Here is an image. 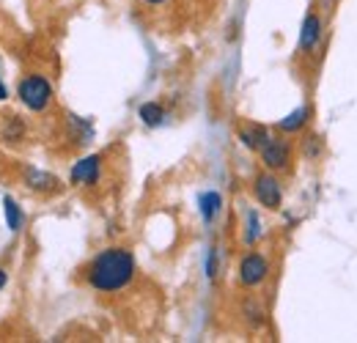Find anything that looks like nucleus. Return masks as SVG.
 I'll list each match as a JSON object with an SVG mask.
<instances>
[{
	"instance_id": "obj_1",
	"label": "nucleus",
	"mask_w": 357,
	"mask_h": 343,
	"mask_svg": "<svg viewBox=\"0 0 357 343\" xmlns=\"http://www.w3.org/2000/svg\"><path fill=\"white\" fill-rule=\"evenodd\" d=\"M135 277V258L124 247H107L93 258L86 269V280L91 289L113 294L132 283Z\"/></svg>"
},
{
	"instance_id": "obj_2",
	"label": "nucleus",
	"mask_w": 357,
	"mask_h": 343,
	"mask_svg": "<svg viewBox=\"0 0 357 343\" xmlns=\"http://www.w3.org/2000/svg\"><path fill=\"white\" fill-rule=\"evenodd\" d=\"M17 96H20V102L28 110L42 113L47 105L52 102V86L42 75H28V77H22V83L17 88Z\"/></svg>"
},
{
	"instance_id": "obj_3",
	"label": "nucleus",
	"mask_w": 357,
	"mask_h": 343,
	"mask_svg": "<svg viewBox=\"0 0 357 343\" xmlns=\"http://www.w3.org/2000/svg\"><path fill=\"white\" fill-rule=\"evenodd\" d=\"M259 154H261V162L267 165L269 171H286L291 165V143L278 137V135H267L264 137Z\"/></svg>"
},
{
	"instance_id": "obj_4",
	"label": "nucleus",
	"mask_w": 357,
	"mask_h": 343,
	"mask_svg": "<svg viewBox=\"0 0 357 343\" xmlns=\"http://www.w3.org/2000/svg\"><path fill=\"white\" fill-rule=\"evenodd\" d=\"M253 195L261 206L267 209H280L283 204V190H280V181L272 176V173H259L253 178Z\"/></svg>"
},
{
	"instance_id": "obj_5",
	"label": "nucleus",
	"mask_w": 357,
	"mask_h": 343,
	"mask_svg": "<svg viewBox=\"0 0 357 343\" xmlns=\"http://www.w3.org/2000/svg\"><path fill=\"white\" fill-rule=\"evenodd\" d=\"M267 275H269V264L264 256H259V253H248V256L242 258V264H239V280H242V286L253 289V286L264 283Z\"/></svg>"
},
{
	"instance_id": "obj_6",
	"label": "nucleus",
	"mask_w": 357,
	"mask_h": 343,
	"mask_svg": "<svg viewBox=\"0 0 357 343\" xmlns=\"http://www.w3.org/2000/svg\"><path fill=\"white\" fill-rule=\"evenodd\" d=\"M99 173H102V157H86V160H80L72 173H69V178H72V184H77V187H93L96 181H99Z\"/></svg>"
},
{
	"instance_id": "obj_7",
	"label": "nucleus",
	"mask_w": 357,
	"mask_h": 343,
	"mask_svg": "<svg viewBox=\"0 0 357 343\" xmlns=\"http://www.w3.org/2000/svg\"><path fill=\"white\" fill-rule=\"evenodd\" d=\"M321 39V17L316 14V11H308L305 14V20H303V28H300V52H311L316 49V44Z\"/></svg>"
},
{
	"instance_id": "obj_8",
	"label": "nucleus",
	"mask_w": 357,
	"mask_h": 343,
	"mask_svg": "<svg viewBox=\"0 0 357 343\" xmlns=\"http://www.w3.org/2000/svg\"><path fill=\"white\" fill-rule=\"evenodd\" d=\"M22 176H25V184L31 190H36V192H58L61 190V181L52 173H45L39 168H25Z\"/></svg>"
},
{
	"instance_id": "obj_9",
	"label": "nucleus",
	"mask_w": 357,
	"mask_h": 343,
	"mask_svg": "<svg viewBox=\"0 0 357 343\" xmlns=\"http://www.w3.org/2000/svg\"><path fill=\"white\" fill-rule=\"evenodd\" d=\"M25 121L20 116H3L0 121V140L6 143H22L25 140Z\"/></svg>"
},
{
	"instance_id": "obj_10",
	"label": "nucleus",
	"mask_w": 357,
	"mask_h": 343,
	"mask_svg": "<svg viewBox=\"0 0 357 343\" xmlns=\"http://www.w3.org/2000/svg\"><path fill=\"white\" fill-rule=\"evenodd\" d=\"M308 119H311V110L308 107H297L294 113H289L286 119L278 121V129L286 132V135H294V132H300V129L308 124Z\"/></svg>"
},
{
	"instance_id": "obj_11",
	"label": "nucleus",
	"mask_w": 357,
	"mask_h": 343,
	"mask_svg": "<svg viewBox=\"0 0 357 343\" xmlns=\"http://www.w3.org/2000/svg\"><path fill=\"white\" fill-rule=\"evenodd\" d=\"M137 116H140V121H143L146 127H160V124L165 121V107L157 105V102H146V105H140Z\"/></svg>"
},
{
	"instance_id": "obj_12",
	"label": "nucleus",
	"mask_w": 357,
	"mask_h": 343,
	"mask_svg": "<svg viewBox=\"0 0 357 343\" xmlns=\"http://www.w3.org/2000/svg\"><path fill=\"white\" fill-rule=\"evenodd\" d=\"M220 206H223V198L218 195V192H204L201 195V217H204V222H215V217L220 215Z\"/></svg>"
},
{
	"instance_id": "obj_13",
	"label": "nucleus",
	"mask_w": 357,
	"mask_h": 343,
	"mask_svg": "<svg viewBox=\"0 0 357 343\" xmlns=\"http://www.w3.org/2000/svg\"><path fill=\"white\" fill-rule=\"evenodd\" d=\"M267 135H269L267 129L256 127V124H253V127H248V129H239V140H242V146H245V148H250V151H259Z\"/></svg>"
},
{
	"instance_id": "obj_14",
	"label": "nucleus",
	"mask_w": 357,
	"mask_h": 343,
	"mask_svg": "<svg viewBox=\"0 0 357 343\" xmlns=\"http://www.w3.org/2000/svg\"><path fill=\"white\" fill-rule=\"evenodd\" d=\"M261 220L256 212H248L245 215V245H256L259 239H261Z\"/></svg>"
},
{
	"instance_id": "obj_15",
	"label": "nucleus",
	"mask_w": 357,
	"mask_h": 343,
	"mask_svg": "<svg viewBox=\"0 0 357 343\" xmlns=\"http://www.w3.org/2000/svg\"><path fill=\"white\" fill-rule=\"evenodd\" d=\"M242 313H245V319H248V324H250L253 330L264 327V307H261V305H259L256 300H248V302H245Z\"/></svg>"
},
{
	"instance_id": "obj_16",
	"label": "nucleus",
	"mask_w": 357,
	"mask_h": 343,
	"mask_svg": "<svg viewBox=\"0 0 357 343\" xmlns=\"http://www.w3.org/2000/svg\"><path fill=\"white\" fill-rule=\"evenodd\" d=\"M3 209H6V222H8V228H11V231H20V225H22V212H20V206H17L11 198H6V201H3Z\"/></svg>"
},
{
	"instance_id": "obj_17",
	"label": "nucleus",
	"mask_w": 357,
	"mask_h": 343,
	"mask_svg": "<svg viewBox=\"0 0 357 343\" xmlns=\"http://www.w3.org/2000/svg\"><path fill=\"white\" fill-rule=\"evenodd\" d=\"M220 275V250L218 247H212L209 250V256H206V277L209 280H215Z\"/></svg>"
},
{
	"instance_id": "obj_18",
	"label": "nucleus",
	"mask_w": 357,
	"mask_h": 343,
	"mask_svg": "<svg viewBox=\"0 0 357 343\" xmlns=\"http://www.w3.org/2000/svg\"><path fill=\"white\" fill-rule=\"evenodd\" d=\"M316 151H319V137H308V148H305V154H308V157H316Z\"/></svg>"
},
{
	"instance_id": "obj_19",
	"label": "nucleus",
	"mask_w": 357,
	"mask_h": 343,
	"mask_svg": "<svg viewBox=\"0 0 357 343\" xmlns=\"http://www.w3.org/2000/svg\"><path fill=\"white\" fill-rule=\"evenodd\" d=\"M6 280H8V275H6V269H0V291H3V286H6Z\"/></svg>"
},
{
	"instance_id": "obj_20",
	"label": "nucleus",
	"mask_w": 357,
	"mask_h": 343,
	"mask_svg": "<svg viewBox=\"0 0 357 343\" xmlns=\"http://www.w3.org/2000/svg\"><path fill=\"white\" fill-rule=\"evenodd\" d=\"M143 3H149V6H160V3H168V0H143Z\"/></svg>"
},
{
	"instance_id": "obj_21",
	"label": "nucleus",
	"mask_w": 357,
	"mask_h": 343,
	"mask_svg": "<svg viewBox=\"0 0 357 343\" xmlns=\"http://www.w3.org/2000/svg\"><path fill=\"white\" fill-rule=\"evenodd\" d=\"M0 99H6V88H3V83H0Z\"/></svg>"
}]
</instances>
